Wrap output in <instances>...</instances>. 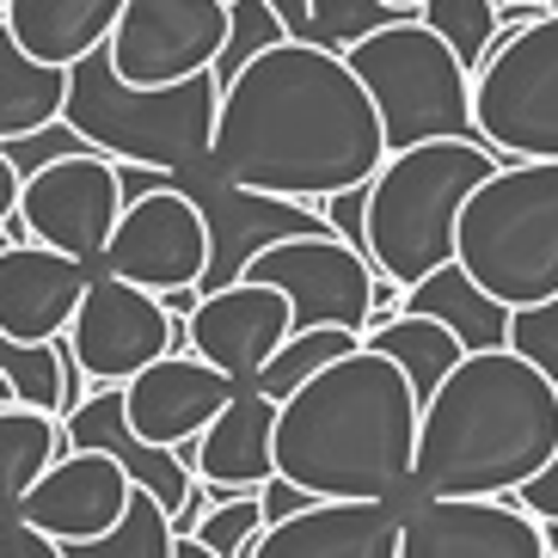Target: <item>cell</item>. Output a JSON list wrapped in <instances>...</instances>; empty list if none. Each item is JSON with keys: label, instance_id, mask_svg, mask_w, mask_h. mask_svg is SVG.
I'll use <instances>...</instances> for the list:
<instances>
[{"label": "cell", "instance_id": "1", "mask_svg": "<svg viewBox=\"0 0 558 558\" xmlns=\"http://www.w3.org/2000/svg\"><path fill=\"white\" fill-rule=\"evenodd\" d=\"M387 130L350 62L319 44H277L221 86L215 172L240 191L326 203L375 184Z\"/></svg>", "mask_w": 558, "mask_h": 558}, {"label": "cell", "instance_id": "2", "mask_svg": "<svg viewBox=\"0 0 558 558\" xmlns=\"http://www.w3.org/2000/svg\"><path fill=\"white\" fill-rule=\"evenodd\" d=\"M417 393L387 356L362 344L282 399L277 411V473L319 504H393L411 515L417 485Z\"/></svg>", "mask_w": 558, "mask_h": 558}, {"label": "cell", "instance_id": "3", "mask_svg": "<svg viewBox=\"0 0 558 558\" xmlns=\"http://www.w3.org/2000/svg\"><path fill=\"white\" fill-rule=\"evenodd\" d=\"M558 454V387L515 350L466 356L417 417V497L504 504Z\"/></svg>", "mask_w": 558, "mask_h": 558}, {"label": "cell", "instance_id": "4", "mask_svg": "<svg viewBox=\"0 0 558 558\" xmlns=\"http://www.w3.org/2000/svg\"><path fill=\"white\" fill-rule=\"evenodd\" d=\"M215 117H221L215 74H197L184 86H130L117 81L111 50L68 68L62 123L117 166H148V172H172V179L197 172L215 160Z\"/></svg>", "mask_w": 558, "mask_h": 558}, {"label": "cell", "instance_id": "5", "mask_svg": "<svg viewBox=\"0 0 558 558\" xmlns=\"http://www.w3.org/2000/svg\"><path fill=\"white\" fill-rule=\"evenodd\" d=\"M497 166H504V154H492L485 142H424V148L387 154V166L368 184V264H375V277H393L411 295L442 264H454L460 209Z\"/></svg>", "mask_w": 558, "mask_h": 558}, {"label": "cell", "instance_id": "6", "mask_svg": "<svg viewBox=\"0 0 558 558\" xmlns=\"http://www.w3.org/2000/svg\"><path fill=\"white\" fill-rule=\"evenodd\" d=\"M454 264L522 313L558 295V160H504L478 184L454 233Z\"/></svg>", "mask_w": 558, "mask_h": 558}, {"label": "cell", "instance_id": "7", "mask_svg": "<svg viewBox=\"0 0 558 558\" xmlns=\"http://www.w3.org/2000/svg\"><path fill=\"white\" fill-rule=\"evenodd\" d=\"M350 74L375 99L387 154L424 148V142H478L473 123V74L424 19H393L375 37L344 50Z\"/></svg>", "mask_w": 558, "mask_h": 558}, {"label": "cell", "instance_id": "8", "mask_svg": "<svg viewBox=\"0 0 558 558\" xmlns=\"http://www.w3.org/2000/svg\"><path fill=\"white\" fill-rule=\"evenodd\" d=\"M473 123L504 160H558V13L504 32L473 81Z\"/></svg>", "mask_w": 558, "mask_h": 558}, {"label": "cell", "instance_id": "9", "mask_svg": "<svg viewBox=\"0 0 558 558\" xmlns=\"http://www.w3.org/2000/svg\"><path fill=\"white\" fill-rule=\"evenodd\" d=\"M62 344L93 387H130V380L142 375V368H154L160 356H184L191 338H184V326L166 313L160 295L130 289V282H117L111 270H99Z\"/></svg>", "mask_w": 558, "mask_h": 558}, {"label": "cell", "instance_id": "10", "mask_svg": "<svg viewBox=\"0 0 558 558\" xmlns=\"http://www.w3.org/2000/svg\"><path fill=\"white\" fill-rule=\"evenodd\" d=\"M184 197L203 209L209 221V270H203L197 295H215V289H233V282H246L252 258L282 240H301V233H331L319 203H289V197H264V191H240L228 184L221 172L197 166V172H179L172 179Z\"/></svg>", "mask_w": 558, "mask_h": 558}, {"label": "cell", "instance_id": "11", "mask_svg": "<svg viewBox=\"0 0 558 558\" xmlns=\"http://www.w3.org/2000/svg\"><path fill=\"white\" fill-rule=\"evenodd\" d=\"M111 68L130 86H184L228 50V0H130L111 32Z\"/></svg>", "mask_w": 558, "mask_h": 558}, {"label": "cell", "instance_id": "12", "mask_svg": "<svg viewBox=\"0 0 558 558\" xmlns=\"http://www.w3.org/2000/svg\"><path fill=\"white\" fill-rule=\"evenodd\" d=\"M19 221L32 233V246L68 252L99 270L111 252V233L123 221V184L117 160L105 154H68L19 184Z\"/></svg>", "mask_w": 558, "mask_h": 558}, {"label": "cell", "instance_id": "13", "mask_svg": "<svg viewBox=\"0 0 558 558\" xmlns=\"http://www.w3.org/2000/svg\"><path fill=\"white\" fill-rule=\"evenodd\" d=\"M252 282H270L289 313L295 331L338 326V331H368V301H375V264L368 252L344 246L338 233H301L282 246L258 252L246 270Z\"/></svg>", "mask_w": 558, "mask_h": 558}, {"label": "cell", "instance_id": "14", "mask_svg": "<svg viewBox=\"0 0 558 558\" xmlns=\"http://www.w3.org/2000/svg\"><path fill=\"white\" fill-rule=\"evenodd\" d=\"M99 270H111L117 282L148 289L160 301L179 295V289H197L203 270H209V221L179 184H166V191L123 209Z\"/></svg>", "mask_w": 558, "mask_h": 558}, {"label": "cell", "instance_id": "15", "mask_svg": "<svg viewBox=\"0 0 558 558\" xmlns=\"http://www.w3.org/2000/svg\"><path fill=\"white\" fill-rule=\"evenodd\" d=\"M295 331V313L289 301L270 289V282H233V289H215L197 301V313L184 319V338H191V356H203L209 368L233 380V387H258L264 362L282 350V338Z\"/></svg>", "mask_w": 558, "mask_h": 558}, {"label": "cell", "instance_id": "16", "mask_svg": "<svg viewBox=\"0 0 558 558\" xmlns=\"http://www.w3.org/2000/svg\"><path fill=\"white\" fill-rule=\"evenodd\" d=\"M135 485L130 473L117 466L111 454H93V448H68L50 473L32 485V497L13 509L19 522H32L37 534H50L56 546H81L99 541L123 522Z\"/></svg>", "mask_w": 558, "mask_h": 558}, {"label": "cell", "instance_id": "17", "mask_svg": "<svg viewBox=\"0 0 558 558\" xmlns=\"http://www.w3.org/2000/svg\"><path fill=\"white\" fill-rule=\"evenodd\" d=\"M399 558H546V527L515 497H429L405 515Z\"/></svg>", "mask_w": 558, "mask_h": 558}, {"label": "cell", "instance_id": "18", "mask_svg": "<svg viewBox=\"0 0 558 558\" xmlns=\"http://www.w3.org/2000/svg\"><path fill=\"white\" fill-rule=\"evenodd\" d=\"M233 393L240 387L221 368H209L203 356L184 350V356H160L123 387V417L148 448H184L233 405Z\"/></svg>", "mask_w": 558, "mask_h": 558}, {"label": "cell", "instance_id": "19", "mask_svg": "<svg viewBox=\"0 0 558 558\" xmlns=\"http://www.w3.org/2000/svg\"><path fill=\"white\" fill-rule=\"evenodd\" d=\"M93 264L50 246H7L0 252V338L13 344H62L86 289Z\"/></svg>", "mask_w": 558, "mask_h": 558}, {"label": "cell", "instance_id": "20", "mask_svg": "<svg viewBox=\"0 0 558 558\" xmlns=\"http://www.w3.org/2000/svg\"><path fill=\"white\" fill-rule=\"evenodd\" d=\"M62 442L68 448H93V454H111L123 473H130L135 492H148L166 515H179L197 492V473L179 460V448H148L123 417V387H93L86 405L74 417H62Z\"/></svg>", "mask_w": 558, "mask_h": 558}, {"label": "cell", "instance_id": "21", "mask_svg": "<svg viewBox=\"0 0 558 558\" xmlns=\"http://www.w3.org/2000/svg\"><path fill=\"white\" fill-rule=\"evenodd\" d=\"M277 399H264L258 387H240L233 405L203 429L197 442H184L179 460L209 485H228L240 497H258L277 478Z\"/></svg>", "mask_w": 558, "mask_h": 558}, {"label": "cell", "instance_id": "22", "mask_svg": "<svg viewBox=\"0 0 558 558\" xmlns=\"http://www.w3.org/2000/svg\"><path fill=\"white\" fill-rule=\"evenodd\" d=\"M405 515L393 504H313L264 527L246 558H399Z\"/></svg>", "mask_w": 558, "mask_h": 558}, {"label": "cell", "instance_id": "23", "mask_svg": "<svg viewBox=\"0 0 558 558\" xmlns=\"http://www.w3.org/2000/svg\"><path fill=\"white\" fill-rule=\"evenodd\" d=\"M130 0H7V32L44 68H81L111 44Z\"/></svg>", "mask_w": 558, "mask_h": 558}, {"label": "cell", "instance_id": "24", "mask_svg": "<svg viewBox=\"0 0 558 558\" xmlns=\"http://www.w3.org/2000/svg\"><path fill=\"white\" fill-rule=\"evenodd\" d=\"M405 313H424L436 326H448L460 338L466 356H485V350H509V307H497L485 289H478L460 264H442L429 282H417L405 295Z\"/></svg>", "mask_w": 558, "mask_h": 558}, {"label": "cell", "instance_id": "25", "mask_svg": "<svg viewBox=\"0 0 558 558\" xmlns=\"http://www.w3.org/2000/svg\"><path fill=\"white\" fill-rule=\"evenodd\" d=\"M62 111H68V68H44L0 25V148L62 123Z\"/></svg>", "mask_w": 558, "mask_h": 558}, {"label": "cell", "instance_id": "26", "mask_svg": "<svg viewBox=\"0 0 558 558\" xmlns=\"http://www.w3.org/2000/svg\"><path fill=\"white\" fill-rule=\"evenodd\" d=\"M362 344L375 350V356H387L399 375L411 380L417 405H429V399L442 393V380L466 362V350H460L454 331L436 326V319H424V313H399V319H387V326L368 331Z\"/></svg>", "mask_w": 558, "mask_h": 558}, {"label": "cell", "instance_id": "27", "mask_svg": "<svg viewBox=\"0 0 558 558\" xmlns=\"http://www.w3.org/2000/svg\"><path fill=\"white\" fill-rule=\"evenodd\" d=\"M62 454V417L32 405H0V515H13Z\"/></svg>", "mask_w": 558, "mask_h": 558}, {"label": "cell", "instance_id": "28", "mask_svg": "<svg viewBox=\"0 0 558 558\" xmlns=\"http://www.w3.org/2000/svg\"><path fill=\"white\" fill-rule=\"evenodd\" d=\"M0 375L13 380L19 405L32 411H50V417H74L86 405L81 393V368L68 356V344H13V338H0Z\"/></svg>", "mask_w": 558, "mask_h": 558}, {"label": "cell", "instance_id": "29", "mask_svg": "<svg viewBox=\"0 0 558 558\" xmlns=\"http://www.w3.org/2000/svg\"><path fill=\"white\" fill-rule=\"evenodd\" d=\"M362 350V331H338V326H313V331H289L282 338V350L270 362H264V375H258V393L264 399H289L301 393L319 368H331V362H344Z\"/></svg>", "mask_w": 558, "mask_h": 558}, {"label": "cell", "instance_id": "30", "mask_svg": "<svg viewBox=\"0 0 558 558\" xmlns=\"http://www.w3.org/2000/svg\"><path fill=\"white\" fill-rule=\"evenodd\" d=\"M417 19L460 56V68L473 81H478V68L492 62V50L504 44V7L497 0H429Z\"/></svg>", "mask_w": 558, "mask_h": 558}, {"label": "cell", "instance_id": "31", "mask_svg": "<svg viewBox=\"0 0 558 558\" xmlns=\"http://www.w3.org/2000/svg\"><path fill=\"white\" fill-rule=\"evenodd\" d=\"M179 534H172V515L154 504L148 492H135L123 522L99 541H81V546H62V558H172Z\"/></svg>", "mask_w": 558, "mask_h": 558}, {"label": "cell", "instance_id": "32", "mask_svg": "<svg viewBox=\"0 0 558 558\" xmlns=\"http://www.w3.org/2000/svg\"><path fill=\"white\" fill-rule=\"evenodd\" d=\"M277 44H289V32H282L270 0H228V50L215 62V86H228L240 68L258 62L264 50H277Z\"/></svg>", "mask_w": 558, "mask_h": 558}, {"label": "cell", "instance_id": "33", "mask_svg": "<svg viewBox=\"0 0 558 558\" xmlns=\"http://www.w3.org/2000/svg\"><path fill=\"white\" fill-rule=\"evenodd\" d=\"M393 19H405V13L380 7V0H313V44L344 56L350 44L375 37L380 25H393ZM411 19H417V13H411Z\"/></svg>", "mask_w": 558, "mask_h": 558}, {"label": "cell", "instance_id": "34", "mask_svg": "<svg viewBox=\"0 0 558 558\" xmlns=\"http://www.w3.org/2000/svg\"><path fill=\"white\" fill-rule=\"evenodd\" d=\"M264 534V504L258 497H233V504H215L197 522V541L209 546L215 558H246L252 541Z\"/></svg>", "mask_w": 558, "mask_h": 558}, {"label": "cell", "instance_id": "35", "mask_svg": "<svg viewBox=\"0 0 558 558\" xmlns=\"http://www.w3.org/2000/svg\"><path fill=\"white\" fill-rule=\"evenodd\" d=\"M509 350L558 387V295L541 301V307L509 313Z\"/></svg>", "mask_w": 558, "mask_h": 558}, {"label": "cell", "instance_id": "36", "mask_svg": "<svg viewBox=\"0 0 558 558\" xmlns=\"http://www.w3.org/2000/svg\"><path fill=\"white\" fill-rule=\"evenodd\" d=\"M68 154H93V148H86L68 123H50V130H37V135H25V142H13V148H7V160L19 166V179H32V172L68 160Z\"/></svg>", "mask_w": 558, "mask_h": 558}, {"label": "cell", "instance_id": "37", "mask_svg": "<svg viewBox=\"0 0 558 558\" xmlns=\"http://www.w3.org/2000/svg\"><path fill=\"white\" fill-rule=\"evenodd\" d=\"M319 215H326V228L344 240V246L368 252V184H356V191H338V197L319 203Z\"/></svg>", "mask_w": 558, "mask_h": 558}, {"label": "cell", "instance_id": "38", "mask_svg": "<svg viewBox=\"0 0 558 558\" xmlns=\"http://www.w3.org/2000/svg\"><path fill=\"white\" fill-rule=\"evenodd\" d=\"M0 558H62V546L19 515H0Z\"/></svg>", "mask_w": 558, "mask_h": 558}, {"label": "cell", "instance_id": "39", "mask_svg": "<svg viewBox=\"0 0 558 558\" xmlns=\"http://www.w3.org/2000/svg\"><path fill=\"white\" fill-rule=\"evenodd\" d=\"M258 504H264V527H277V522H289V515H301V509H313L319 497H307L301 485H289V478L277 473V478L258 492Z\"/></svg>", "mask_w": 558, "mask_h": 558}, {"label": "cell", "instance_id": "40", "mask_svg": "<svg viewBox=\"0 0 558 558\" xmlns=\"http://www.w3.org/2000/svg\"><path fill=\"white\" fill-rule=\"evenodd\" d=\"M515 504H522L541 527H546V522H558V454L546 460V473L534 478V485H522V492H515Z\"/></svg>", "mask_w": 558, "mask_h": 558}, {"label": "cell", "instance_id": "41", "mask_svg": "<svg viewBox=\"0 0 558 558\" xmlns=\"http://www.w3.org/2000/svg\"><path fill=\"white\" fill-rule=\"evenodd\" d=\"M270 7H277L289 44H313V0H270Z\"/></svg>", "mask_w": 558, "mask_h": 558}, {"label": "cell", "instance_id": "42", "mask_svg": "<svg viewBox=\"0 0 558 558\" xmlns=\"http://www.w3.org/2000/svg\"><path fill=\"white\" fill-rule=\"evenodd\" d=\"M19 184H25V179H19V166L7 160V148H0V228L19 215Z\"/></svg>", "mask_w": 558, "mask_h": 558}, {"label": "cell", "instance_id": "43", "mask_svg": "<svg viewBox=\"0 0 558 558\" xmlns=\"http://www.w3.org/2000/svg\"><path fill=\"white\" fill-rule=\"evenodd\" d=\"M172 558H215V553L197 541V534H179V546H172Z\"/></svg>", "mask_w": 558, "mask_h": 558}, {"label": "cell", "instance_id": "44", "mask_svg": "<svg viewBox=\"0 0 558 558\" xmlns=\"http://www.w3.org/2000/svg\"><path fill=\"white\" fill-rule=\"evenodd\" d=\"M380 7H393V13H405V19H411V13H424L429 0H380Z\"/></svg>", "mask_w": 558, "mask_h": 558}, {"label": "cell", "instance_id": "45", "mask_svg": "<svg viewBox=\"0 0 558 558\" xmlns=\"http://www.w3.org/2000/svg\"><path fill=\"white\" fill-rule=\"evenodd\" d=\"M546 558H558V522H546Z\"/></svg>", "mask_w": 558, "mask_h": 558}, {"label": "cell", "instance_id": "46", "mask_svg": "<svg viewBox=\"0 0 558 558\" xmlns=\"http://www.w3.org/2000/svg\"><path fill=\"white\" fill-rule=\"evenodd\" d=\"M0 405H19V393H13V380L0 375Z\"/></svg>", "mask_w": 558, "mask_h": 558}, {"label": "cell", "instance_id": "47", "mask_svg": "<svg viewBox=\"0 0 558 558\" xmlns=\"http://www.w3.org/2000/svg\"><path fill=\"white\" fill-rule=\"evenodd\" d=\"M546 13H558V0H546Z\"/></svg>", "mask_w": 558, "mask_h": 558}, {"label": "cell", "instance_id": "48", "mask_svg": "<svg viewBox=\"0 0 558 558\" xmlns=\"http://www.w3.org/2000/svg\"><path fill=\"white\" fill-rule=\"evenodd\" d=\"M0 7H7V0H0Z\"/></svg>", "mask_w": 558, "mask_h": 558}]
</instances>
